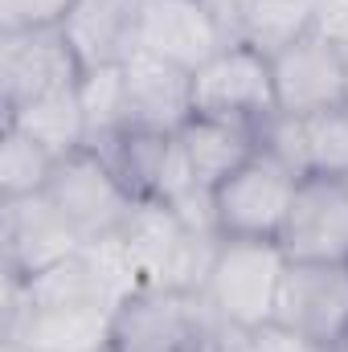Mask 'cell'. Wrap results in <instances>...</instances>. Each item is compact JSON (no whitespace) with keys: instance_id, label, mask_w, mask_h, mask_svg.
<instances>
[{"instance_id":"obj_7","label":"cell","mask_w":348,"mask_h":352,"mask_svg":"<svg viewBox=\"0 0 348 352\" xmlns=\"http://www.w3.org/2000/svg\"><path fill=\"white\" fill-rule=\"evenodd\" d=\"M279 111L270 54L254 45H226L201 70H193V115L238 119L262 127Z\"/></svg>"},{"instance_id":"obj_14","label":"cell","mask_w":348,"mask_h":352,"mask_svg":"<svg viewBox=\"0 0 348 352\" xmlns=\"http://www.w3.org/2000/svg\"><path fill=\"white\" fill-rule=\"evenodd\" d=\"M144 0H74L62 16V33L74 45L83 70L123 66L140 45Z\"/></svg>"},{"instance_id":"obj_16","label":"cell","mask_w":348,"mask_h":352,"mask_svg":"<svg viewBox=\"0 0 348 352\" xmlns=\"http://www.w3.org/2000/svg\"><path fill=\"white\" fill-rule=\"evenodd\" d=\"M230 45H254L274 54L295 37L312 33L316 0H205Z\"/></svg>"},{"instance_id":"obj_26","label":"cell","mask_w":348,"mask_h":352,"mask_svg":"<svg viewBox=\"0 0 348 352\" xmlns=\"http://www.w3.org/2000/svg\"><path fill=\"white\" fill-rule=\"evenodd\" d=\"M201 352H209V349H201Z\"/></svg>"},{"instance_id":"obj_15","label":"cell","mask_w":348,"mask_h":352,"mask_svg":"<svg viewBox=\"0 0 348 352\" xmlns=\"http://www.w3.org/2000/svg\"><path fill=\"white\" fill-rule=\"evenodd\" d=\"M176 148L188 164L193 180L213 192L226 176H234L250 156H259L262 135L254 123H238V119H213V115H193L180 131H176Z\"/></svg>"},{"instance_id":"obj_3","label":"cell","mask_w":348,"mask_h":352,"mask_svg":"<svg viewBox=\"0 0 348 352\" xmlns=\"http://www.w3.org/2000/svg\"><path fill=\"white\" fill-rule=\"evenodd\" d=\"M287 254L279 242H259V238H221L209 274L201 283L205 303L213 307L217 320L230 328H259L274 316V295L283 278Z\"/></svg>"},{"instance_id":"obj_21","label":"cell","mask_w":348,"mask_h":352,"mask_svg":"<svg viewBox=\"0 0 348 352\" xmlns=\"http://www.w3.org/2000/svg\"><path fill=\"white\" fill-rule=\"evenodd\" d=\"M74 0H0V29H33V25H62Z\"/></svg>"},{"instance_id":"obj_4","label":"cell","mask_w":348,"mask_h":352,"mask_svg":"<svg viewBox=\"0 0 348 352\" xmlns=\"http://www.w3.org/2000/svg\"><path fill=\"white\" fill-rule=\"evenodd\" d=\"M45 197L62 209V217L78 230L83 242L119 238L140 205L127 192V184L107 168V160L90 148H78L58 160V168L45 184Z\"/></svg>"},{"instance_id":"obj_13","label":"cell","mask_w":348,"mask_h":352,"mask_svg":"<svg viewBox=\"0 0 348 352\" xmlns=\"http://www.w3.org/2000/svg\"><path fill=\"white\" fill-rule=\"evenodd\" d=\"M123 82H127V107H131V127L176 135L193 119V74L173 62L135 50L123 62Z\"/></svg>"},{"instance_id":"obj_2","label":"cell","mask_w":348,"mask_h":352,"mask_svg":"<svg viewBox=\"0 0 348 352\" xmlns=\"http://www.w3.org/2000/svg\"><path fill=\"white\" fill-rule=\"evenodd\" d=\"M119 242L131 258L140 287H184V291H201L209 263L221 246L217 234L193 230L164 201H140Z\"/></svg>"},{"instance_id":"obj_11","label":"cell","mask_w":348,"mask_h":352,"mask_svg":"<svg viewBox=\"0 0 348 352\" xmlns=\"http://www.w3.org/2000/svg\"><path fill=\"white\" fill-rule=\"evenodd\" d=\"M279 246L295 263H348V184L340 176L299 180Z\"/></svg>"},{"instance_id":"obj_20","label":"cell","mask_w":348,"mask_h":352,"mask_svg":"<svg viewBox=\"0 0 348 352\" xmlns=\"http://www.w3.org/2000/svg\"><path fill=\"white\" fill-rule=\"evenodd\" d=\"M217 352H340V349H328V344H320V340H312L295 328H283V324L266 320V324L246 328V332L230 328Z\"/></svg>"},{"instance_id":"obj_10","label":"cell","mask_w":348,"mask_h":352,"mask_svg":"<svg viewBox=\"0 0 348 352\" xmlns=\"http://www.w3.org/2000/svg\"><path fill=\"white\" fill-rule=\"evenodd\" d=\"M87 242L78 238V230L62 217V209L45 197H12L0 201V250H4V274L17 278H33L62 258L78 254Z\"/></svg>"},{"instance_id":"obj_5","label":"cell","mask_w":348,"mask_h":352,"mask_svg":"<svg viewBox=\"0 0 348 352\" xmlns=\"http://www.w3.org/2000/svg\"><path fill=\"white\" fill-rule=\"evenodd\" d=\"M303 176H295L283 160L270 152L250 156L234 176H226L213 188V221L221 238H259V242H279L287 209L295 201Z\"/></svg>"},{"instance_id":"obj_24","label":"cell","mask_w":348,"mask_h":352,"mask_svg":"<svg viewBox=\"0 0 348 352\" xmlns=\"http://www.w3.org/2000/svg\"><path fill=\"white\" fill-rule=\"evenodd\" d=\"M340 352H348V340H345V344H340Z\"/></svg>"},{"instance_id":"obj_25","label":"cell","mask_w":348,"mask_h":352,"mask_svg":"<svg viewBox=\"0 0 348 352\" xmlns=\"http://www.w3.org/2000/svg\"><path fill=\"white\" fill-rule=\"evenodd\" d=\"M340 180H345V184H348V176H340Z\"/></svg>"},{"instance_id":"obj_6","label":"cell","mask_w":348,"mask_h":352,"mask_svg":"<svg viewBox=\"0 0 348 352\" xmlns=\"http://www.w3.org/2000/svg\"><path fill=\"white\" fill-rule=\"evenodd\" d=\"M83 62L66 41L62 25L0 29V107L4 115L83 82Z\"/></svg>"},{"instance_id":"obj_8","label":"cell","mask_w":348,"mask_h":352,"mask_svg":"<svg viewBox=\"0 0 348 352\" xmlns=\"http://www.w3.org/2000/svg\"><path fill=\"white\" fill-rule=\"evenodd\" d=\"M270 320L283 328H295L328 349H340L348 340V263L287 258Z\"/></svg>"},{"instance_id":"obj_23","label":"cell","mask_w":348,"mask_h":352,"mask_svg":"<svg viewBox=\"0 0 348 352\" xmlns=\"http://www.w3.org/2000/svg\"><path fill=\"white\" fill-rule=\"evenodd\" d=\"M340 58H345V74H348V41L340 45Z\"/></svg>"},{"instance_id":"obj_17","label":"cell","mask_w":348,"mask_h":352,"mask_svg":"<svg viewBox=\"0 0 348 352\" xmlns=\"http://www.w3.org/2000/svg\"><path fill=\"white\" fill-rule=\"evenodd\" d=\"M4 123H12L17 131H25L29 140H37L45 152H54L58 160L87 148V119H83V98L78 87L74 90H58L45 98H33L17 111L4 115Z\"/></svg>"},{"instance_id":"obj_19","label":"cell","mask_w":348,"mask_h":352,"mask_svg":"<svg viewBox=\"0 0 348 352\" xmlns=\"http://www.w3.org/2000/svg\"><path fill=\"white\" fill-rule=\"evenodd\" d=\"M54 168H58L54 152H45L37 140H29L12 123L0 127V201L45 192Z\"/></svg>"},{"instance_id":"obj_9","label":"cell","mask_w":348,"mask_h":352,"mask_svg":"<svg viewBox=\"0 0 348 352\" xmlns=\"http://www.w3.org/2000/svg\"><path fill=\"white\" fill-rule=\"evenodd\" d=\"M274 70V102L283 115H320L348 102V74L340 45L324 33H303L291 45L270 54Z\"/></svg>"},{"instance_id":"obj_18","label":"cell","mask_w":348,"mask_h":352,"mask_svg":"<svg viewBox=\"0 0 348 352\" xmlns=\"http://www.w3.org/2000/svg\"><path fill=\"white\" fill-rule=\"evenodd\" d=\"M83 98V119H87V148L119 135L131 127V107H127V82H123V66H102L87 70L78 82Z\"/></svg>"},{"instance_id":"obj_22","label":"cell","mask_w":348,"mask_h":352,"mask_svg":"<svg viewBox=\"0 0 348 352\" xmlns=\"http://www.w3.org/2000/svg\"><path fill=\"white\" fill-rule=\"evenodd\" d=\"M316 33H324L328 41L345 45L348 41V0H316Z\"/></svg>"},{"instance_id":"obj_1","label":"cell","mask_w":348,"mask_h":352,"mask_svg":"<svg viewBox=\"0 0 348 352\" xmlns=\"http://www.w3.org/2000/svg\"><path fill=\"white\" fill-rule=\"evenodd\" d=\"M230 324L213 316L201 291L135 287L111 320V352H217Z\"/></svg>"},{"instance_id":"obj_12","label":"cell","mask_w":348,"mask_h":352,"mask_svg":"<svg viewBox=\"0 0 348 352\" xmlns=\"http://www.w3.org/2000/svg\"><path fill=\"white\" fill-rule=\"evenodd\" d=\"M226 33L205 8V0H144L140 12V45L180 70H201L217 50H226Z\"/></svg>"}]
</instances>
